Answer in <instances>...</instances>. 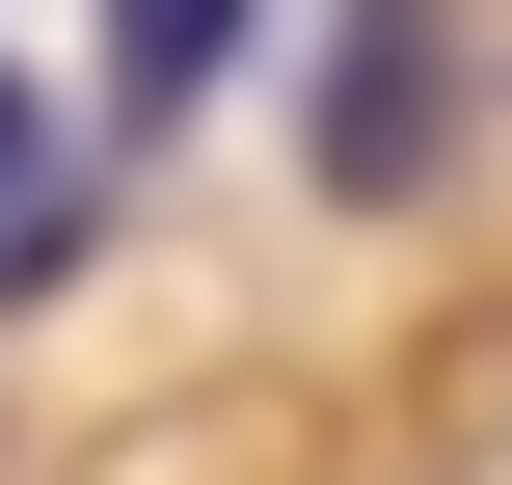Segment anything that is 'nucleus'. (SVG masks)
<instances>
[{"label":"nucleus","instance_id":"1","mask_svg":"<svg viewBox=\"0 0 512 485\" xmlns=\"http://www.w3.org/2000/svg\"><path fill=\"white\" fill-rule=\"evenodd\" d=\"M324 189H432V0H351V54H324Z\"/></svg>","mask_w":512,"mask_h":485},{"label":"nucleus","instance_id":"2","mask_svg":"<svg viewBox=\"0 0 512 485\" xmlns=\"http://www.w3.org/2000/svg\"><path fill=\"white\" fill-rule=\"evenodd\" d=\"M81 27H108V135H189V108L243 81V27H270V0H81Z\"/></svg>","mask_w":512,"mask_h":485},{"label":"nucleus","instance_id":"3","mask_svg":"<svg viewBox=\"0 0 512 485\" xmlns=\"http://www.w3.org/2000/svg\"><path fill=\"white\" fill-rule=\"evenodd\" d=\"M81 243V189H54V135H27V81H0V270H54Z\"/></svg>","mask_w":512,"mask_h":485}]
</instances>
